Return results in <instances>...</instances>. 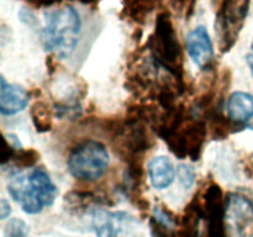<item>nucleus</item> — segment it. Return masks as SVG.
Here are the masks:
<instances>
[{
  "mask_svg": "<svg viewBox=\"0 0 253 237\" xmlns=\"http://www.w3.org/2000/svg\"><path fill=\"white\" fill-rule=\"evenodd\" d=\"M7 192L29 215L40 214L56 200L58 190L43 168H35L27 174L16 170L10 175Z\"/></svg>",
  "mask_w": 253,
  "mask_h": 237,
  "instance_id": "1",
  "label": "nucleus"
},
{
  "mask_svg": "<svg viewBox=\"0 0 253 237\" xmlns=\"http://www.w3.org/2000/svg\"><path fill=\"white\" fill-rule=\"evenodd\" d=\"M81 31V15L74 7L63 6L46 12L44 26L41 31L42 44L46 51L54 52L61 58H66L76 49Z\"/></svg>",
  "mask_w": 253,
  "mask_h": 237,
  "instance_id": "2",
  "label": "nucleus"
},
{
  "mask_svg": "<svg viewBox=\"0 0 253 237\" xmlns=\"http://www.w3.org/2000/svg\"><path fill=\"white\" fill-rule=\"evenodd\" d=\"M148 48L151 49L152 59L158 67L166 69L178 80H182V48L174 25L168 12H161L157 16L155 32L148 41Z\"/></svg>",
  "mask_w": 253,
  "mask_h": 237,
  "instance_id": "3",
  "label": "nucleus"
},
{
  "mask_svg": "<svg viewBox=\"0 0 253 237\" xmlns=\"http://www.w3.org/2000/svg\"><path fill=\"white\" fill-rule=\"evenodd\" d=\"M110 158L105 146L95 140H85L72 150L67 160L68 172L74 178L94 182L108 170Z\"/></svg>",
  "mask_w": 253,
  "mask_h": 237,
  "instance_id": "4",
  "label": "nucleus"
},
{
  "mask_svg": "<svg viewBox=\"0 0 253 237\" xmlns=\"http://www.w3.org/2000/svg\"><path fill=\"white\" fill-rule=\"evenodd\" d=\"M250 0H221L216 11V35L221 52H229L236 43L247 16Z\"/></svg>",
  "mask_w": 253,
  "mask_h": 237,
  "instance_id": "5",
  "label": "nucleus"
},
{
  "mask_svg": "<svg viewBox=\"0 0 253 237\" xmlns=\"http://www.w3.org/2000/svg\"><path fill=\"white\" fill-rule=\"evenodd\" d=\"M187 51L195 66L208 71L214 62V46L205 26H198L188 34Z\"/></svg>",
  "mask_w": 253,
  "mask_h": 237,
  "instance_id": "6",
  "label": "nucleus"
},
{
  "mask_svg": "<svg viewBox=\"0 0 253 237\" xmlns=\"http://www.w3.org/2000/svg\"><path fill=\"white\" fill-rule=\"evenodd\" d=\"M128 221L130 216L123 211L110 212L96 207L90 212V226L96 237H119Z\"/></svg>",
  "mask_w": 253,
  "mask_h": 237,
  "instance_id": "7",
  "label": "nucleus"
},
{
  "mask_svg": "<svg viewBox=\"0 0 253 237\" xmlns=\"http://www.w3.org/2000/svg\"><path fill=\"white\" fill-rule=\"evenodd\" d=\"M30 95L22 86L10 84L4 77L0 78V113L11 116L20 113L29 105Z\"/></svg>",
  "mask_w": 253,
  "mask_h": 237,
  "instance_id": "8",
  "label": "nucleus"
},
{
  "mask_svg": "<svg viewBox=\"0 0 253 237\" xmlns=\"http://www.w3.org/2000/svg\"><path fill=\"white\" fill-rule=\"evenodd\" d=\"M147 172L151 184L156 189H167L175 178L174 165L166 156H160L151 159Z\"/></svg>",
  "mask_w": 253,
  "mask_h": 237,
  "instance_id": "9",
  "label": "nucleus"
},
{
  "mask_svg": "<svg viewBox=\"0 0 253 237\" xmlns=\"http://www.w3.org/2000/svg\"><path fill=\"white\" fill-rule=\"evenodd\" d=\"M226 111L229 118L246 126L247 121L253 118V96L245 91H235L227 99Z\"/></svg>",
  "mask_w": 253,
  "mask_h": 237,
  "instance_id": "10",
  "label": "nucleus"
},
{
  "mask_svg": "<svg viewBox=\"0 0 253 237\" xmlns=\"http://www.w3.org/2000/svg\"><path fill=\"white\" fill-rule=\"evenodd\" d=\"M230 217L237 227L244 229L253 222V202L241 194H231L226 199V219Z\"/></svg>",
  "mask_w": 253,
  "mask_h": 237,
  "instance_id": "11",
  "label": "nucleus"
},
{
  "mask_svg": "<svg viewBox=\"0 0 253 237\" xmlns=\"http://www.w3.org/2000/svg\"><path fill=\"white\" fill-rule=\"evenodd\" d=\"M31 118L35 127L39 132H46L51 130L52 118L48 104L44 101H36L31 108Z\"/></svg>",
  "mask_w": 253,
  "mask_h": 237,
  "instance_id": "12",
  "label": "nucleus"
},
{
  "mask_svg": "<svg viewBox=\"0 0 253 237\" xmlns=\"http://www.w3.org/2000/svg\"><path fill=\"white\" fill-rule=\"evenodd\" d=\"M4 237H29V226L17 217L9 220L5 225Z\"/></svg>",
  "mask_w": 253,
  "mask_h": 237,
  "instance_id": "13",
  "label": "nucleus"
},
{
  "mask_svg": "<svg viewBox=\"0 0 253 237\" xmlns=\"http://www.w3.org/2000/svg\"><path fill=\"white\" fill-rule=\"evenodd\" d=\"M177 175L183 187L187 188V189L193 187L195 182V170L192 165L180 164L177 169Z\"/></svg>",
  "mask_w": 253,
  "mask_h": 237,
  "instance_id": "14",
  "label": "nucleus"
},
{
  "mask_svg": "<svg viewBox=\"0 0 253 237\" xmlns=\"http://www.w3.org/2000/svg\"><path fill=\"white\" fill-rule=\"evenodd\" d=\"M10 214H11L10 202L6 199H1L0 200V217H1V220H5Z\"/></svg>",
  "mask_w": 253,
  "mask_h": 237,
  "instance_id": "15",
  "label": "nucleus"
},
{
  "mask_svg": "<svg viewBox=\"0 0 253 237\" xmlns=\"http://www.w3.org/2000/svg\"><path fill=\"white\" fill-rule=\"evenodd\" d=\"M246 61H247V64H249L250 69H251V73H252V77H253V53L247 54Z\"/></svg>",
  "mask_w": 253,
  "mask_h": 237,
  "instance_id": "16",
  "label": "nucleus"
},
{
  "mask_svg": "<svg viewBox=\"0 0 253 237\" xmlns=\"http://www.w3.org/2000/svg\"><path fill=\"white\" fill-rule=\"evenodd\" d=\"M246 128H250V130H253V118H250L246 122Z\"/></svg>",
  "mask_w": 253,
  "mask_h": 237,
  "instance_id": "17",
  "label": "nucleus"
},
{
  "mask_svg": "<svg viewBox=\"0 0 253 237\" xmlns=\"http://www.w3.org/2000/svg\"><path fill=\"white\" fill-rule=\"evenodd\" d=\"M76 1H81V2H84V4H90V2H93V1H96V0H76Z\"/></svg>",
  "mask_w": 253,
  "mask_h": 237,
  "instance_id": "18",
  "label": "nucleus"
},
{
  "mask_svg": "<svg viewBox=\"0 0 253 237\" xmlns=\"http://www.w3.org/2000/svg\"><path fill=\"white\" fill-rule=\"evenodd\" d=\"M252 49H253V42H252Z\"/></svg>",
  "mask_w": 253,
  "mask_h": 237,
  "instance_id": "19",
  "label": "nucleus"
},
{
  "mask_svg": "<svg viewBox=\"0 0 253 237\" xmlns=\"http://www.w3.org/2000/svg\"><path fill=\"white\" fill-rule=\"evenodd\" d=\"M251 237H253V235H252V236H251Z\"/></svg>",
  "mask_w": 253,
  "mask_h": 237,
  "instance_id": "20",
  "label": "nucleus"
}]
</instances>
